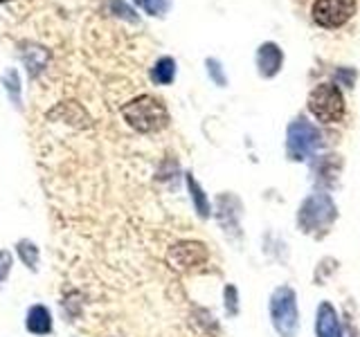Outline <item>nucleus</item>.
Segmentation results:
<instances>
[{"label":"nucleus","instance_id":"1","mask_svg":"<svg viewBox=\"0 0 360 337\" xmlns=\"http://www.w3.org/2000/svg\"><path fill=\"white\" fill-rule=\"evenodd\" d=\"M122 117L133 131L146 135L167 128L169 110L162 99H158L153 95H140L122 106Z\"/></svg>","mask_w":360,"mask_h":337},{"label":"nucleus","instance_id":"2","mask_svg":"<svg viewBox=\"0 0 360 337\" xmlns=\"http://www.w3.org/2000/svg\"><path fill=\"white\" fill-rule=\"evenodd\" d=\"M270 319H273L275 331L281 337H295L300 329V312H297V297L292 288L281 286L270 297Z\"/></svg>","mask_w":360,"mask_h":337},{"label":"nucleus","instance_id":"3","mask_svg":"<svg viewBox=\"0 0 360 337\" xmlns=\"http://www.w3.org/2000/svg\"><path fill=\"white\" fill-rule=\"evenodd\" d=\"M309 110L311 115L322 124H338L345 117V97L340 88L333 84H320L311 90L309 95Z\"/></svg>","mask_w":360,"mask_h":337},{"label":"nucleus","instance_id":"4","mask_svg":"<svg viewBox=\"0 0 360 337\" xmlns=\"http://www.w3.org/2000/svg\"><path fill=\"white\" fill-rule=\"evenodd\" d=\"M333 220H335V205L326 194H313L311 198H307L297 213V223L307 234L326 232Z\"/></svg>","mask_w":360,"mask_h":337},{"label":"nucleus","instance_id":"5","mask_svg":"<svg viewBox=\"0 0 360 337\" xmlns=\"http://www.w3.org/2000/svg\"><path fill=\"white\" fill-rule=\"evenodd\" d=\"M322 146V135L304 117L295 119L288 126L286 135V153L290 160H307Z\"/></svg>","mask_w":360,"mask_h":337},{"label":"nucleus","instance_id":"6","mask_svg":"<svg viewBox=\"0 0 360 337\" xmlns=\"http://www.w3.org/2000/svg\"><path fill=\"white\" fill-rule=\"evenodd\" d=\"M210 258L207 245L200 241H180L169 247L167 252V263L176 272H189L200 265H205Z\"/></svg>","mask_w":360,"mask_h":337},{"label":"nucleus","instance_id":"7","mask_svg":"<svg viewBox=\"0 0 360 337\" xmlns=\"http://www.w3.org/2000/svg\"><path fill=\"white\" fill-rule=\"evenodd\" d=\"M311 14L320 27L338 29L356 14V0H315Z\"/></svg>","mask_w":360,"mask_h":337},{"label":"nucleus","instance_id":"8","mask_svg":"<svg viewBox=\"0 0 360 337\" xmlns=\"http://www.w3.org/2000/svg\"><path fill=\"white\" fill-rule=\"evenodd\" d=\"M25 331L30 335H37V337H45V335H52L54 331V317H52V310L45 306V303H32L25 312Z\"/></svg>","mask_w":360,"mask_h":337},{"label":"nucleus","instance_id":"9","mask_svg":"<svg viewBox=\"0 0 360 337\" xmlns=\"http://www.w3.org/2000/svg\"><path fill=\"white\" fill-rule=\"evenodd\" d=\"M315 333L318 337H342L340 319H338V312L329 301L320 303L318 317H315Z\"/></svg>","mask_w":360,"mask_h":337},{"label":"nucleus","instance_id":"10","mask_svg":"<svg viewBox=\"0 0 360 337\" xmlns=\"http://www.w3.org/2000/svg\"><path fill=\"white\" fill-rule=\"evenodd\" d=\"M281 63H284V54L277 48L275 43H264L257 52V65H259V74L270 79L279 72Z\"/></svg>","mask_w":360,"mask_h":337},{"label":"nucleus","instance_id":"11","mask_svg":"<svg viewBox=\"0 0 360 337\" xmlns=\"http://www.w3.org/2000/svg\"><path fill=\"white\" fill-rule=\"evenodd\" d=\"M14 254L18 256V261L25 265L30 272H39L41 247L34 243L32 239H18L16 245H14Z\"/></svg>","mask_w":360,"mask_h":337},{"label":"nucleus","instance_id":"12","mask_svg":"<svg viewBox=\"0 0 360 337\" xmlns=\"http://www.w3.org/2000/svg\"><path fill=\"white\" fill-rule=\"evenodd\" d=\"M187 187H189V194H191V202H194V207H196V213L200 218H210L212 216V205H210V200L205 196V191H202V187L196 183V178L187 173Z\"/></svg>","mask_w":360,"mask_h":337},{"label":"nucleus","instance_id":"13","mask_svg":"<svg viewBox=\"0 0 360 337\" xmlns=\"http://www.w3.org/2000/svg\"><path fill=\"white\" fill-rule=\"evenodd\" d=\"M174 77H176V61L172 56H162V59L151 67V81L155 86H169L174 81Z\"/></svg>","mask_w":360,"mask_h":337},{"label":"nucleus","instance_id":"14","mask_svg":"<svg viewBox=\"0 0 360 337\" xmlns=\"http://www.w3.org/2000/svg\"><path fill=\"white\" fill-rule=\"evenodd\" d=\"M3 84H5V90L9 93V99L14 101V106L18 108L20 106V79H18V72L16 70H9L3 77Z\"/></svg>","mask_w":360,"mask_h":337},{"label":"nucleus","instance_id":"15","mask_svg":"<svg viewBox=\"0 0 360 337\" xmlns=\"http://www.w3.org/2000/svg\"><path fill=\"white\" fill-rule=\"evenodd\" d=\"M146 14H151V16H162L165 11L169 9V3L172 0H135Z\"/></svg>","mask_w":360,"mask_h":337},{"label":"nucleus","instance_id":"16","mask_svg":"<svg viewBox=\"0 0 360 337\" xmlns=\"http://www.w3.org/2000/svg\"><path fill=\"white\" fill-rule=\"evenodd\" d=\"M11 267H14V254L9 250H0V290H3V286L7 284Z\"/></svg>","mask_w":360,"mask_h":337},{"label":"nucleus","instance_id":"17","mask_svg":"<svg viewBox=\"0 0 360 337\" xmlns=\"http://www.w3.org/2000/svg\"><path fill=\"white\" fill-rule=\"evenodd\" d=\"M223 297H225V310H228V315H234L239 312V292H236L234 286H225L223 290Z\"/></svg>","mask_w":360,"mask_h":337},{"label":"nucleus","instance_id":"18","mask_svg":"<svg viewBox=\"0 0 360 337\" xmlns=\"http://www.w3.org/2000/svg\"><path fill=\"white\" fill-rule=\"evenodd\" d=\"M207 65L212 67V74H214V79H217V84L223 86V84H225V79H223L221 72H219V63H217V61H207Z\"/></svg>","mask_w":360,"mask_h":337},{"label":"nucleus","instance_id":"19","mask_svg":"<svg viewBox=\"0 0 360 337\" xmlns=\"http://www.w3.org/2000/svg\"><path fill=\"white\" fill-rule=\"evenodd\" d=\"M0 3H7V0H0Z\"/></svg>","mask_w":360,"mask_h":337}]
</instances>
